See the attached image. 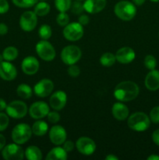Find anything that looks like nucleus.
Returning <instances> with one entry per match:
<instances>
[{"label": "nucleus", "instance_id": "nucleus-1", "mask_svg": "<svg viewBox=\"0 0 159 160\" xmlns=\"http://www.w3.org/2000/svg\"><path fill=\"white\" fill-rule=\"evenodd\" d=\"M140 88L133 81H122L114 90V96L119 102H129L135 99L139 95Z\"/></svg>", "mask_w": 159, "mask_h": 160}, {"label": "nucleus", "instance_id": "nucleus-2", "mask_svg": "<svg viewBox=\"0 0 159 160\" xmlns=\"http://www.w3.org/2000/svg\"><path fill=\"white\" fill-rule=\"evenodd\" d=\"M151 124L150 117L146 113L137 112L128 117L127 125L131 130L137 132H143L149 128Z\"/></svg>", "mask_w": 159, "mask_h": 160}, {"label": "nucleus", "instance_id": "nucleus-3", "mask_svg": "<svg viewBox=\"0 0 159 160\" xmlns=\"http://www.w3.org/2000/svg\"><path fill=\"white\" fill-rule=\"evenodd\" d=\"M114 12L120 20L129 21L132 20L137 14V8L131 2L123 0L115 4L114 7Z\"/></svg>", "mask_w": 159, "mask_h": 160}, {"label": "nucleus", "instance_id": "nucleus-4", "mask_svg": "<svg viewBox=\"0 0 159 160\" xmlns=\"http://www.w3.org/2000/svg\"><path fill=\"white\" fill-rule=\"evenodd\" d=\"M32 129L26 123L16 125L11 133L12 141L18 145H23L30 140L32 135Z\"/></svg>", "mask_w": 159, "mask_h": 160}, {"label": "nucleus", "instance_id": "nucleus-5", "mask_svg": "<svg viewBox=\"0 0 159 160\" xmlns=\"http://www.w3.org/2000/svg\"><path fill=\"white\" fill-rule=\"evenodd\" d=\"M82 52L76 45H70L64 47L61 52V59L66 65L76 64L80 59Z\"/></svg>", "mask_w": 159, "mask_h": 160}, {"label": "nucleus", "instance_id": "nucleus-6", "mask_svg": "<svg viewBox=\"0 0 159 160\" xmlns=\"http://www.w3.org/2000/svg\"><path fill=\"white\" fill-rule=\"evenodd\" d=\"M6 114L11 118L22 119L26 117L28 108L26 103L20 100H14L6 106Z\"/></svg>", "mask_w": 159, "mask_h": 160}, {"label": "nucleus", "instance_id": "nucleus-7", "mask_svg": "<svg viewBox=\"0 0 159 160\" xmlns=\"http://www.w3.org/2000/svg\"><path fill=\"white\" fill-rule=\"evenodd\" d=\"M36 52L44 61L50 62L55 57V50L53 45L47 40H41L36 45Z\"/></svg>", "mask_w": 159, "mask_h": 160}, {"label": "nucleus", "instance_id": "nucleus-8", "mask_svg": "<svg viewBox=\"0 0 159 160\" xmlns=\"http://www.w3.org/2000/svg\"><path fill=\"white\" fill-rule=\"evenodd\" d=\"M63 36L66 40L70 42H76L80 40L84 35V28L79 22L69 23L66 26L64 27Z\"/></svg>", "mask_w": 159, "mask_h": 160}, {"label": "nucleus", "instance_id": "nucleus-9", "mask_svg": "<svg viewBox=\"0 0 159 160\" xmlns=\"http://www.w3.org/2000/svg\"><path fill=\"white\" fill-rule=\"evenodd\" d=\"M2 156L6 160H21L24 158V151L20 145L15 143L6 145L2 151Z\"/></svg>", "mask_w": 159, "mask_h": 160}, {"label": "nucleus", "instance_id": "nucleus-10", "mask_svg": "<svg viewBox=\"0 0 159 160\" xmlns=\"http://www.w3.org/2000/svg\"><path fill=\"white\" fill-rule=\"evenodd\" d=\"M37 24V16L34 11H26L20 18V26L23 31L30 32L35 29Z\"/></svg>", "mask_w": 159, "mask_h": 160}, {"label": "nucleus", "instance_id": "nucleus-11", "mask_svg": "<svg viewBox=\"0 0 159 160\" xmlns=\"http://www.w3.org/2000/svg\"><path fill=\"white\" fill-rule=\"evenodd\" d=\"M76 148L84 156H90L96 150V144L90 138L81 137L76 141Z\"/></svg>", "mask_w": 159, "mask_h": 160}, {"label": "nucleus", "instance_id": "nucleus-12", "mask_svg": "<svg viewBox=\"0 0 159 160\" xmlns=\"http://www.w3.org/2000/svg\"><path fill=\"white\" fill-rule=\"evenodd\" d=\"M29 114L33 119L41 120L44 117H47L49 112L50 109L48 105L45 102L38 101L33 103L29 109Z\"/></svg>", "mask_w": 159, "mask_h": 160}, {"label": "nucleus", "instance_id": "nucleus-13", "mask_svg": "<svg viewBox=\"0 0 159 160\" xmlns=\"http://www.w3.org/2000/svg\"><path fill=\"white\" fill-rule=\"evenodd\" d=\"M54 89V84L50 79H42L39 81L34 87V92L40 98H45L51 95Z\"/></svg>", "mask_w": 159, "mask_h": 160}, {"label": "nucleus", "instance_id": "nucleus-14", "mask_svg": "<svg viewBox=\"0 0 159 160\" xmlns=\"http://www.w3.org/2000/svg\"><path fill=\"white\" fill-rule=\"evenodd\" d=\"M66 131L60 125H55L49 131V138L51 143L55 145H60L66 140Z\"/></svg>", "mask_w": 159, "mask_h": 160}, {"label": "nucleus", "instance_id": "nucleus-15", "mask_svg": "<svg viewBox=\"0 0 159 160\" xmlns=\"http://www.w3.org/2000/svg\"><path fill=\"white\" fill-rule=\"evenodd\" d=\"M17 75V68L9 61H3L0 63V78L4 81H10Z\"/></svg>", "mask_w": 159, "mask_h": 160}, {"label": "nucleus", "instance_id": "nucleus-16", "mask_svg": "<svg viewBox=\"0 0 159 160\" xmlns=\"http://www.w3.org/2000/svg\"><path fill=\"white\" fill-rule=\"evenodd\" d=\"M67 102V95L63 91H57L51 95L49 99L50 106L54 110L59 111L65 106Z\"/></svg>", "mask_w": 159, "mask_h": 160}, {"label": "nucleus", "instance_id": "nucleus-17", "mask_svg": "<svg viewBox=\"0 0 159 160\" xmlns=\"http://www.w3.org/2000/svg\"><path fill=\"white\" fill-rule=\"evenodd\" d=\"M116 61L122 64H128L132 62L136 57L134 50L130 47L120 48L115 53Z\"/></svg>", "mask_w": 159, "mask_h": 160}, {"label": "nucleus", "instance_id": "nucleus-18", "mask_svg": "<svg viewBox=\"0 0 159 160\" xmlns=\"http://www.w3.org/2000/svg\"><path fill=\"white\" fill-rule=\"evenodd\" d=\"M38 60L34 56H27L22 61L21 69L23 73L26 75H34L39 70Z\"/></svg>", "mask_w": 159, "mask_h": 160}, {"label": "nucleus", "instance_id": "nucleus-19", "mask_svg": "<svg viewBox=\"0 0 159 160\" xmlns=\"http://www.w3.org/2000/svg\"><path fill=\"white\" fill-rule=\"evenodd\" d=\"M106 0H85L84 2V10L90 14L101 12L106 6Z\"/></svg>", "mask_w": 159, "mask_h": 160}, {"label": "nucleus", "instance_id": "nucleus-20", "mask_svg": "<svg viewBox=\"0 0 159 160\" xmlns=\"http://www.w3.org/2000/svg\"><path fill=\"white\" fill-rule=\"evenodd\" d=\"M145 87L151 92L159 89V70H152L147 74L144 81Z\"/></svg>", "mask_w": 159, "mask_h": 160}, {"label": "nucleus", "instance_id": "nucleus-21", "mask_svg": "<svg viewBox=\"0 0 159 160\" xmlns=\"http://www.w3.org/2000/svg\"><path fill=\"white\" fill-rule=\"evenodd\" d=\"M112 113L114 118L118 120H125L129 114V108L122 102H115L112 106Z\"/></svg>", "mask_w": 159, "mask_h": 160}, {"label": "nucleus", "instance_id": "nucleus-22", "mask_svg": "<svg viewBox=\"0 0 159 160\" xmlns=\"http://www.w3.org/2000/svg\"><path fill=\"white\" fill-rule=\"evenodd\" d=\"M68 158L67 152L62 147H55L50 150L49 152L47 154L45 159L46 160H65Z\"/></svg>", "mask_w": 159, "mask_h": 160}, {"label": "nucleus", "instance_id": "nucleus-23", "mask_svg": "<svg viewBox=\"0 0 159 160\" xmlns=\"http://www.w3.org/2000/svg\"><path fill=\"white\" fill-rule=\"evenodd\" d=\"M31 129L34 135L37 137H41V136L45 135L48 131V125L45 121L38 120L33 124Z\"/></svg>", "mask_w": 159, "mask_h": 160}, {"label": "nucleus", "instance_id": "nucleus-24", "mask_svg": "<svg viewBox=\"0 0 159 160\" xmlns=\"http://www.w3.org/2000/svg\"><path fill=\"white\" fill-rule=\"evenodd\" d=\"M25 157L28 160H41L42 159V152L38 147L31 145L27 147L24 152Z\"/></svg>", "mask_w": 159, "mask_h": 160}, {"label": "nucleus", "instance_id": "nucleus-25", "mask_svg": "<svg viewBox=\"0 0 159 160\" xmlns=\"http://www.w3.org/2000/svg\"><path fill=\"white\" fill-rule=\"evenodd\" d=\"M50 9H51L50 5L47 3L46 2L41 1L39 2H37L36 3L35 6H34V12H35L37 17H45L47 14L49 13Z\"/></svg>", "mask_w": 159, "mask_h": 160}, {"label": "nucleus", "instance_id": "nucleus-26", "mask_svg": "<svg viewBox=\"0 0 159 160\" xmlns=\"http://www.w3.org/2000/svg\"><path fill=\"white\" fill-rule=\"evenodd\" d=\"M17 93L19 97L23 99H28L33 95L32 88L26 84H20L17 88Z\"/></svg>", "mask_w": 159, "mask_h": 160}, {"label": "nucleus", "instance_id": "nucleus-27", "mask_svg": "<svg viewBox=\"0 0 159 160\" xmlns=\"http://www.w3.org/2000/svg\"><path fill=\"white\" fill-rule=\"evenodd\" d=\"M2 56L3 58H4V60L11 62V61L15 60L17 58V56H18V50L14 46H8L3 50Z\"/></svg>", "mask_w": 159, "mask_h": 160}, {"label": "nucleus", "instance_id": "nucleus-28", "mask_svg": "<svg viewBox=\"0 0 159 160\" xmlns=\"http://www.w3.org/2000/svg\"><path fill=\"white\" fill-rule=\"evenodd\" d=\"M116 62V57L115 55L112 52H105L100 58V62L103 67H110L115 64Z\"/></svg>", "mask_w": 159, "mask_h": 160}, {"label": "nucleus", "instance_id": "nucleus-29", "mask_svg": "<svg viewBox=\"0 0 159 160\" xmlns=\"http://www.w3.org/2000/svg\"><path fill=\"white\" fill-rule=\"evenodd\" d=\"M38 34L41 40H48L52 34L51 28L48 24L41 25L38 30Z\"/></svg>", "mask_w": 159, "mask_h": 160}, {"label": "nucleus", "instance_id": "nucleus-30", "mask_svg": "<svg viewBox=\"0 0 159 160\" xmlns=\"http://www.w3.org/2000/svg\"><path fill=\"white\" fill-rule=\"evenodd\" d=\"M72 0H55V6L56 9L60 12H67L70 9Z\"/></svg>", "mask_w": 159, "mask_h": 160}, {"label": "nucleus", "instance_id": "nucleus-31", "mask_svg": "<svg viewBox=\"0 0 159 160\" xmlns=\"http://www.w3.org/2000/svg\"><path fill=\"white\" fill-rule=\"evenodd\" d=\"M15 6L20 8H30L34 6L38 0H12Z\"/></svg>", "mask_w": 159, "mask_h": 160}, {"label": "nucleus", "instance_id": "nucleus-32", "mask_svg": "<svg viewBox=\"0 0 159 160\" xmlns=\"http://www.w3.org/2000/svg\"><path fill=\"white\" fill-rule=\"evenodd\" d=\"M143 62H144L145 67L150 70H154L155 67H157V60L152 55H147L145 56Z\"/></svg>", "mask_w": 159, "mask_h": 160}, {"label": "nucleus", "instance_id": "nucleus-33", "mask_svg": "<svg viewBox=\"0 0 159 160\" xmlns=\"http://www.w3.org/2000/svg\"><path fill=\"white\" fill-rule=\"evenodd\" d=\"M56 22L61 27H65L70 23V17L66 12H60L56 17Z\"/></svg>", "mask_w": 159, "mask_h": 160}, {"label": "nucleus", "instance_id": "nucleus-34", "mask_svg": "<svg viewBox=\"0 0 159 160\" xmlns=\"http://www.w3.org/2000/svg\"><path fill=\"white\" fill-rule=\"evenodd\" d=\"M70 9H71V12L73 13L76 14V15H80L84 11V3L81 2V1L76 0L75 2H72Z\"/></svg>", "mask_w": 159, "mask_h": 160}, {"label": "nucleus", "instance_id": "nucleus-35", "mask_svg": "<svg viewBox=\"0 0 159 160\" xmlns=\"http://www.w3.org/2000/svg\"><path fill=\"white\" fill-rule=\"evenodd\" d=\"M9 123V116L2 112H0V131H3L8 128Z\"/></svg>", "mask_w": 159, "mask_h": 160}, {"label": "nucleus", "instance_id": "nucleus-36", "mask_svg": "<svg viewBox=\"0 0 159 160\" xmlns=\"http://www.w3.org/2000/svg\"><path fill=\"white\" fill-rule=\"evenodd\" d=\"M150 120L154 123H159V106L153 108L150 112Z\"/></svg>", "mask_w": 159, "mask_h": 160}, {"label": "nucleus", "instance_id": "nucleus-37", "mask_svg": "<svg viewBox=\"0 0 159 160\" xmlns=\"http://www.w3.org/2000/svg\"><path fill=\"white\" fill-rule=\"evenodd\" d=\"M47 118H48V120L50 123L55 124L60 120V115L56 111H51V112L49 111V112L47 115Z\"/></svg>", "mask_w": 159, "mask_h": 160}, {"label": "nucleus", "instance_id": "nucleus-38", "mask_svg": "<svg viewBox=\"0 0 159 160\" xmlns=\"http://www.w3.org/2000/svg\"><path fill=\"white\" fill-rule=\"evenodd\" d=\"M67 72H68V74L70 77H72V78H76L80 73V70L78 67V66H76V64H73V65H70L68 70H67Z\"/></svg>", "mask_w": 159, "mask_h": 160}, {"label": "nucleus", "instance_id": "nucleus-39", "mask_svg": "<svg viewBox=\"0 0 159 160\" xmlns=\"http://www.w3.org/2000/svg\"><path fill=\"white\" fill-rule=\"evenodd\" d=\"M9 5L7 0H0V14H4L9 11Z\"/></svg>", "mask_w": 159, "mask_h": 160}, {"label": "nucleus", "instance_id": "nucleus-40", "mask_svg": "<svg viewBox=\"0 0 159 160\" xmlns=\"http://www.w3.org/2000/svg\"><path fill=\"white\" fill-rule=\"evenodd\" d=\"M62 145H63V147H62V148H63L67 152L73 151V148H74V144H73V142L70 140H65Z\"/></svg>", "mask_w": 159, "mask_h": 160}, {"label": "nucleus", "instance_id": "nucleus-41", "mask_svg": "<svg viewBox=\"0 0 159 160\" xmlns=\"http://www.w3.org/2000/svg\"><path fill=\"white\" fill-rule=\"evenodd\" d=\"M78 22L80 23L81 25L84 26V25H87L90 22V18L86 14H82V15L80 16V17L78 18Z\"/></svg>", "mask_w": 159, "mask_h": 160}, {"label": "nucleus", "instance_id": "nucleus-42", "mask_svg": "<svg viewBox=\"0 0 159 160\" xmlns=\"http://www.w3.org/2000/svg\"><path fill=\"white\" fill-rule=\"evenodd\" d=\"M152 141L155 145L159 146V129L156 130L152 134Z\"/></svg>", "mask_w": 159, "mask_h": 160}, {"label": "nucleus", "instance_id": "nucleus-43", "mask_svg": "<svg viewBox=\"0 0 159 160\" xmlns=\"http://www.w3.org/2000/svg\"><path fill=\"white\" fill-rule=\"evenodd\" d=\"M8 30L9 28H8L7 25L3 23H0V35L2 36L7 34Z\"/></svg>", "mask_w": 159, "mask_h": 160}, {"label": "nucleus", "instance_id": "nucleus-44", "mask_svg": "<svg viewBox=\"0 0 159 160\" xmlns=\"http://www.w3.org/2000/svg\"><path fill=\"white\" fill-rule=\"evenodd\" d=\"M6 138H5L2 134H0V151L2 150L3 148L6 146Z\"/></svg>", "mask_w": 159, "mask_h": 160}, {"label": "nucleus", "instance_id": "nucleus-45", "mask_svg": "<svg viewBox=\"0 0 159 160\" xmlns=\"http://www.w3.org/2000/svg\"><path fill=\"white\" fill-rule=\"evenodd\" d=\"M6 106H7V104H6V101L2 98H0V112L5 110L6 109Z\"/></svg>", "mask_w": 159, "mask_h": 160}, {"label": "nucleus", "instance_id": "nucleus-46", "mask_svg": "<svg viewBox=\"0 0 159 160\" xmlns=\"http://www.w3.org/2000/svg\"><path fill=\"white\" fill-rule=\"evenodd\" d=\"M132 3H133L135 6H142V5L145 2L146 0H132Z\"/></svg>", "mask_w": 159, "mask_h": 160}, {"label": "nucleus", "instance_id": "nucleus-47", "mask_svg": "<svg viewBox=\"0 0 159 160\" xmlns=\"http://www.w3.org/2000/svg\"><path fill=\"white\" fill-rule=\"evenodd\" d=\"M106 160H118V158L114 154H109L105 157Z\"/></svg>", "mask_w": 159, "mask_h": 160}, {"label": "nucleus", "instance_id": "nucleus-48", "mask_svg": "<svg viewBox=\"0 0 159 160\" xmlns=\"http://www.w3.org/2000/svg\"><path fill=\"white\" fill-rule=\"evenodd\" d=\"M147 160H159V156L155 154H152L147 157Z\"/></svg>", "mask_w": 159, "mask_h": 160}, {"label": "nucleus", "instance_id": "nucleus-49", "mask_svg": "<svg viewBox=\"0 0 159 160\" xmlns=\"http://www.w3.org/2000/svg\"><path fill=\"white\" fill-rule=\"evenodd\" d=\"M3 61H4V58H3L2 54H0V63H1L2 62H3Z\"/></svg>", "mask_w": 159, "mask_h": 160}, {"label": "nucleus", "instance_id": "nucleus-50", "mask_svg": "<svg viewBox=\"0 0 159 160\" xmlns=\"http://www.w3.org/2000/svg\"><path fill=\"white\" fill-rule=\"evenodd\" d=\"M151 1L153 2H159V0H151Z\"/></svg>", "mask_w": 159, "mask_h": 160}, {"label": "nucleus", "instance_id": "nucleus-51", "mask_svg": "<svg viewBox=\"0 0 159 160\" xmlns=\"http://www.w3.org/2000/svg\"><path fill=\"white\" fill-rule=\"evenodd\" d=\"M39 2H41V1H45V0H38Z\"/></svg>", "mask_w": 159, "mask_h": 160}, {"label": "nucleus", "instance_id": "nucleus-52", "mask_svg": "<svg viewBox=\"0 0 159 160\" xmlns=\"http://www.w3.org/2000/svg\"><path fill=\"white\" fill-rule=\"evenodd\" d=\"M78 1H81V2H82V1H84V0H78Z\"/></svg>", "mask_w": 159, "mask_h": 160}]
</instances>
